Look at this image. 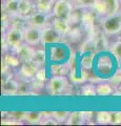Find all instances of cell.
I'll list each match as a JSON object with an SVG mask.
<instances>
[{"instance_id":"cell-20","label":"cell","mask_w":121,"mask_h":126,"mask_svg":"<svg viewBox=\"0 0 121 126\" xmlns=\"http://www.w3.org/2000/svg\"><path fill=\"white\" fill-rule=\"evenodd\" d=\"M114 87L111 85L110 82H100V83L96 84V90H97V96L100 97H108L111 94H114Z\"/></svg>"},{"instance_id":"cell-23","label":"cell","mask_w":121,"mask_h":126,"mask_svg":"<svg viewBox=\"0 0 121 126\" xmlns=\"http://www.w3.org/2000/svg\"><path fill=\"white\" fill-rule=\"evenodd\" d=\"M3 62L6 63L7 65L13 68L19 67L21 65V61L19 59V57L16 55V53L12 52V50H10V53H7L3 56Z\"/></svg>"},{"instance_id":"cell-31","label":"cell","mask_w":121,"mask_h":126,"mask_svg":"<svg viewBox=\"0 0 121 126\" xmlns=\"http://www.w3.org/2000/svg\"><path fill=\"white\" fill-rule=\"evenodd\" d=\"M35 78H37V79H39V80H41V81H44V82L46 81V78H48V72H46L45 66H44V67L38 68Z\"/></svg>"},{"instance_id":"cell-12","label":"cell","mask_w":121,"mask_h":126,"mask_svg":"<svg viewBox=\"0 0 121 126\" xmlns=\"http://www.w3.org/2000/svg\"><path fill=\"white\" fill-rule=\"evenodd\" d=\"M107 35L104 34V32L101 30L96 32L94 35V42H95V50L96 53L105 52V50L110 49V44H108V40L106 38Z\"/></svg>"},{"instance_id":"cell-38","label":"cell","mask_w":121,"mask_h":126,"mask_svg":"<svg viewBox=\"0 0 121 126\" xmlns=\"http://www.w3.org/2000/svg\"><path fill=\"white\" fill-rule=\"evenodd\" d=\"M120 1H121V0H120Z\"/></svg>"},{"instance_id":"cell-11","label":"cell","mask_w":121,"mask_h":126,"mask_svg":"<svg viewBox=\"0 0 121 126\" xmlns=\"http://www.w3.org/2000/svg\"><path fill=\"white\" fill-rule=\"evenodd\" d=\"M12 52L16 53V55L20 59L21 63H26V62H32L35 52H36V48L32 45H29L24 42L22 45H20L16 48L15 50H12Z\"/></svg>"},{"instance_id":"cell-9","label":"cell","mask_w":121,"mask_h":126,"mask_svg":"<svg viewBox=\"0 0 121 126\" xmlns=\"http://www.w3.org/2000/svg\"><path fill=\"white\" fill-rule=\"evenodd\" d=\"M38 70V67L34 64L33 62H26V63H21L19 66V81H26L31 82L36 76V73Z\"/></svg>"},{"instance_id":"cell-35","label":"cell","mask_w":121,"mask_h":126,"mask_svg":"<svg viewBox=\"0 0 121 126\" xmlns=\"http://www.w3.org/2000/svg\"><path fill=\"white\" fill-rule=\"evenodd\" d=\"M1 124H7V125H19V124H21V122L20 121H18V120H15V119H13V118H11V117H9V118H6V119H2V121H1Z\"/></svg>"},{"instance_id":"cell-21","label":"cell","mask_w":121,"mask_h":126,"mask_svg":"<svg viewBox=\"0 0 121 126\" xmlns=\"http://www.w3.org/2000/svg\"><path fill=\"white\" fill-rule=\"evenodd\" d=\"M55 1L56 0H35L36 10L39 12H42V13L52 14Z\"/></svg>"},{"instance_id":"cell-17","label":"cell","mask_w":121,"mask_h":126,"mask_svg":"<svg viewBox=\"0 0 121 126\" xmlns=\"http://www.w3.org/2000/svg\"><path fill=\"white\" fill-rule=\"evenodd\" d=\"M96 52H91V53H85L81 55L80 58V67L85 70H91L94 67V62H95L96 58Z\"/></svg>"},{"instance_id":"cell-4","label":"cell","mask_w":121,"mask_h":126,"mask_svg":"<svg viewBox=\"0 0 121 126\" xmlns=\"http://www.w3.org/2000/svg\"><path fill=\"white\" fill-rule=\"evenodd\" d=\"M2 35L10 46V50H15L24 43V30L20 27L11 26L6 33Z\"/></svg>"},{"instance_id":"cell-28","label":"cell","mask_w":121,"mask_h":126,"mask_svg":"<svg viewBox=\"0 0 121 126\" xmlns=\"http://www.w3.org/2000/svg\"><path fill=\"white\" fill-rule=\"evenodd\" d=\"M52 117L55 119L58 123H63V122H66L69 119V111H65V110H58V111H52Z\"/></svg>"},{"instance_id":"cell-3","label":"cell","mask_w":121,"mask_h":126,"mask_svg":"<svg viewBox=\"0 0 121 126\" xmlns=\"http://www.w3.org/2000/svg\"><path fill=\"white\" fill-rule=\"evenodd\" d=\"M101 30L107 36H114L121 33V17L119 14L101 17L100 19Z\"/></svg>"},{"instance_id":"cell-1","label":"cell","mask_w":121,"mask_h":126,"mask_svg":"<svg viewBox=\"0 0 121 126\" xmlns=\"http://www.w3.org/2000/svg\"><path fill=\"white\" fill-rule=\"evenodd\" d=\"M92 9L101 17L119 14L121 11L120 0H96Z\"/></svg>"},{"instance_id":"cell-13","label":"cell","mask_w":121,"mask_h":126,"mask_svg":"<svg viewBox=\"0 0 121 126\" xmlns=\"http://www.w3.org/2000/svg\"><path fill=\"white\" fill-rule=\"evenodd\" d=\"M51 24H52V26L57 32H59L63 37H65L66 35L69 33V31L72 30V25H71V23H69V19L53 17L52 21H51Z\"/></svg>"},{"instance_id":"cell-29","label":"cell","mask_w":121,"mask_h":126,"mask_svg":"<svg viewBox=\"0 0 121 126\" xmlns=\"http://www.w3.org/2000/svg\"><path fill=\"white\" fill-rule=\"evenodd\" d=\"M75 7H79V9H89L94 5L96 0H71Z\"/></svg>"},{"instance_id":"cell-19","label":"cell","mask_w":121,"mask_h":126,"mask_svg":"<svg viewBox=\"0 0 121 126\" xmlns=\"http://www.w3.org/2000/svg\"><path fill=\"white\" fill-rule=\"evenodd\" d=\"M48 53L45 52V49L43 48H36V52H35L34 58L32 62L35 65L37 66L38 68L40 67H44L46 64V60H48Z\"/></svg>"},{"instance_id":"cell-27","label":"cell","mask_w":121,"mask_h":126,"mask_svg":"<svg viewBox=\"0 0 121 126\" xmlns=\"http://www.w3.org/2000/svg\"><path fill=\"white\" fill-rule=\"evenodd\" d=\"M110 53L114 55L116 60L121 64V41L119 39L110 46Z\"/></svg>"},{"instance_id":"cell-39","label":"cell","mask_w":121,"mask_h":126,"mask_svg":"<svg viewBox=\"0 0 121 126\" xmlns=\"http://www.w3.org/2000/svg\"><path fill=\"white\" fill-rule=\"evenodd\" d=\"M120 65H121V64H120Z\"/></svg>"},{"instance_id":"cell-15","label":"cell","mask_w":121,"mask_h":126,"mask_svg":"<svg viewBox=\"0 0 121 126\" xmlns=\"http://www.w3.org/2000/svg\"><path fill=\"white\" fill-rule=\"evenodd\" d=\"M72 67L69 62L64 63H51L50 72L52 76H69Z\"/></svg>"},{"instance_id":"cell-2","label":"cell","mask_w":121,"mask_h":126,"mask_svg":"<svg viewBox=\"0 0 121 126\" xmlns=\"http://www.w3.org/2000/svg\"><path fill=\"white\" fill-rule=\"evenodd\" d=\"M45 87L51 96H59L69 89V82L66 76H52L45 84Z\"/></svg>"},{"instance_id":"cell-32","label":"cell","mask_w":121,"mask_h":126,"mask_svg":"<svg viewBox=\"0 0 121 126\" xmlns=\"http://www.w3.org/2000/svg\"><path fill=\"white\" fill-rule=\"evenodd\" d=\"M9 117L22 122V121H24L25 111H12V112H9Z\"/></svg>"},{"instance_id":"cell-10","label":"cell","mask_w":121,"mask_h":126,"mask_svg":"<svg viewBox=\"0 0 121 126\" xmlns=\"http://www.w3.org/2000/svg\"><path fill=\"white\" fill-rule=\"evenodd\" d=\"M71 54V52L68 53L64 46H54L51 48V54L48 55V58L52 63H64L69 61Z\"/></svg>"},{"instance_id":"cell-33","label":"cell","mask_w":121,"mask_h":126,"mask_svg":"<svg viewBox=\"0 0 121 126\" xmlns=\"http://www.w3.org/2000/svg\"><path fill=\"white\" fill-rule=\"evenodd\" d=\"M39 124H42V125H57L58 122L54 119V118L52 117V115L51 116H44L43 119L41 120V122Z\"/></svg>"},{"instance_id":"cell-14","label":"cell","mask_w":121,"mask_h":126,"mask_svg":"<svg viewBox=\"0 0 121 126\" xmlns=\"http://www.w3.org/2000/svg\"><path fill=\"white\" fill-rule=\"evenodd\" d=\"M19 80L15 78L9 79L2 82V94L3 96H17L19 92Z\"/></svg>"},{"instance_id":"cell-22","label":"cell","mask_w":121,"mask_h":126,"mask_svg":"<svg viewBox=\"0 0 121 126\" xmlns=\"http://www.w3.org/2000/svg\"><path fill=\"white\" fill-rule=\"evenodd\" d=\"M68 125H82L86 123L83 111H73L69 113L68 121L65 122Z\"/></svg>"},{"instance_id":"cell-34","label":"cell","mask_w":121,"mask_h":126,"mask_svg":"<svg viewBox=\"0 0 121 126\" xmlns=\"http://www.w3.org/2000/svg\"><path fill=\"white\" fill-rule=\"evenodd\" d=\"M113 120H112V124H121V111H113Z\"/></svg>"},{"instance_id":"cell-25","label":"cell","mask_w":121,"mask_h":126,"mask_svg":"<svg viewBox=\"0 0 121 126\" xmlns=\"http://www.w3.org/2000/svg\"><path fill=\"white\" fill-rule=\"evenodd\" d=\"M95 120H96L97 123L101 124V125L112 124V120H113L112 111H98V112H96Z\"/></svg>"},{"instance_id":"cell-7","label":"cell","mask_w":121,"mask_h":126,"mask_svg":"<svg viewBox=\"0 0 121 126\" xmlns=\"http://www.w3.org/2000/svg\"><path fill=\"white\" fill-rule=\"evenodd\" d=\"M62 35L57 32L52 24L46 25L42 29V40L41 45H48V44H58L62 40Z\"/></svg>"},{"instance_id":"cell-26","label":"cell","mask_w":121,"mask_h":126,"mask_svg":"<svg viewBox=\"0 0 121 126\" xmlns=\"http://www.w3.org/2000/svg\"><path fill=\"white\" fill-rule=\"evenodd\" d=\"M80 94L83 97H96L97 96V90H96V84L95 83H84L81 86Z\"/></svg>"},{"instance_id":"cell-6","label":"cell","mask_w":121,"mask_h":126,"mask_svg":"<svg viewBox=\"0 0 121 126\" xmlns=\"http://www.w3.org/2000/svg\"><path fill=\"white\" fill-rule=\"evenodd\" d=\"M42 29L34 25H28L24 29V42L29 45L38 46L41 44Z\"/></svg>"},{"instance_id":"cell-8","label":"cell","mask_w":121,"mask_h":126,"mask_svg":"<svg viewBox=\"0 0 121 126\" xmlns=\"http://www.w3.org/2000/svg\"><path fill=\"white\" fill-rule=\"evenodd\" d=\"M52 19H53L52 14H46V13L36 11L32 16H30L28 18V23L29 25H34V26L40 27V29H43L46 25L51 24Z\"/></svg>"},{"instance_id":"cell-5","label":"cell","mask_w":121,"mask_h":126,"mask_svg":"<svg viewBox=\"0 0 121 126\" xmlns=\"http://www.w3.org/2000/svg\"><path fill=\"white\" fill-rule=\"evenodd\" d=\"M74 4L71 0H56L54 4L52 15L56 18L69 19L73 13Z\"/></svg>"},{"instance_id":"cell-16","label":"cell","mask_w":121,"mask_h":126,"mask_svg":"<svg viewBox=\"0 0 121 126\" xmlns=\"http://www.w3.org/2000/svg\"><path fill=\"white\" fill-rule=\"evenodd\" d=\"M36 5L32 0H20L19 5V15L28 19L30 16H32L36 12Z\"/></svg>"},{"instance_id":"cell-36","label":"cell","mask_w":121,"mask_h":126,"mask_svg":"<svg viewBox=\"0 0 121 126\" xmlns=\"http://www.w3.org/2000/svg\"><path fill=\"white\" fill-rule=\"evenodd\" d=\"M116 90H117V92L115 93V94H118V96H121V84L118 86V87L116 88Z\"/></svg>"},{"instance_id":"cell-37","label":"cell","mask_w":121,"mask_h":126,"mask_svg":"<svg viewBox=\"0 0 121 126\" xmlns=\"http://www.w3.org/2000/svg\"><path fill=\"white\" fill-rule=\"evenodd\" d=\"M119 15H120V17H121V11L119 12Z\"/></svg>"},{"instance_id":"cell-24","label":"cell","mask_w":121,"mask_h":126,"mask_svg":"<svg viewBox=\"0 0 121 126\" xmlns=\"http://www.w3.org/2000/svg\"><path fill=\"white\" fill-rule=\"evenodd\" d=\"M43 117L44 113L42 111H25L24 121L29 124H39Z\"/></svg>"},{"instance_id":"cell-30","label":"cell","mask_w":121,"mask_h":126,"mask_svg":"<svg viewBox=\"0 0 121 126\" xmlns=\"http://www.w3.org/2000/svg\"><path fill=\"white\" fill-rule=\"evenodd\" d=\"M107 81L110 82L111 85L116 89L121 84V69L116 70V72L110 77V79H108Z\"/></svg>"},{"instance_id":"cell-18","label":"cell","mask_w":121,"mask_h":126,"mask_svg":"<svg viewBox=\"0 0 121 126\" xmlns=\"http://www.w3.org/2000/svg\"><path fill=\"white\" fill-rule=\"evenodd\" d=\"M19 5L20 0H4L3 1V12L10 16L19 15Z\"/></svg>"}]
</instances>
